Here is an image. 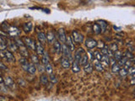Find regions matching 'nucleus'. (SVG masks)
<instances>
[{
	"label": "nucleus",
	"instance_id": "1",
	"mask_svg": "<svg viewBox=\"0 0 135 101\" xmlns=\"http://www.w3.org/2000/svg\"><path fill=\"white\" fill-rule=\"evenodd\" d=\"M22 40L24 41L25 45L26 46V47L30 49L32 51H36V41L33 40L32 39H30V37H26V36H24L22 37Z\"/></svg>",
	"mask_w": 135,
	"mask_h": 101
},
{
	"label": "nucleus",
	"instance_id": "2",
	"mask_svg": "<svg viewBox=\"0 0 135 101\" xmlns=\"http://www.w3.org/2000/svg\"><path fill=\"white\" fill-rule=\"evenodd\" d=\"M72 39H73L74 42H76V43H82L84 41V36L79 32L77 30H73L72 32Z\"/></svg>",
	"mask_w": 135,
	"mask_h": 101
},
{
	"label": "nucleus",
	"instance_id": "3",
	"mask_svg": "<svg viewBox=\"0 0 135 101\" xmlns=\"http://www.w3.org/2000/svg\"><path fill=\"white\" fill-rule=\"evenodd\" d=\"M7 33L9 36L11 37H14V38H16L19 36V29L15 27V26H9V28L7 30Z\"/></svg>",
	"mask_w": 135,
	"mask_h": 101
},
{
	"label": "nucleus",
	"instance_id": "4",
	"mask_svg": "<svg viewBox=\"0 0 135 101\" xmlns=\"http://www.w3.org/2000/svg\"><path fill=\"white\" fill-rule=\"evenodd\" d=\"M57 38H58L59 41H61L62 43H65L66 38H67V35H66V32L64 28H60L57 30Z\"/></svg>",
	"mask_w": 135,
	"mask_h": 101
},
{
	"label": "nucleus",
	"instance_id": "5",
	"mask_svg": "<svg viewBox=\"0 0 135 101\" xmlns=\"http://www.w3.org/2000/svg\"><path fill=\"white\" fill-rule=\"evenodd\" d=\"M62 50H63L62 53L64 54V57H67V58L69 60H72V54H71L72 51L68 49L67 46L65 45V43H63L62 44Z\"/></svg>",
	"mask_w": 135,
	"mask_h": 101
},
{
	"label": "nucleus",
	"instance_id": "6",
	"mask_svg": "<svg viewBox=\"0 0 135 101\" xmlns=\"http://www.w3.org/2000/svg\"><path fill=\"white\" fill-rule=\"evenodd\" d=\"M85 46L88 49H92L97 46V41L92 38H87L85 40Z\"/></svg>",
	"mask_w": 135,
	"mask_h": 101
},
{
	"label": "nucleus",
	"instance_id": "7",
	"mask_svg": "<svg viewBox=\"0 0 135 101\" xmlns=\"http://www.w3.org/2000/svg\"><path fill=\"white\" fill-rule=\"evenodd\" d=\"M36 51L37 55H38V56H41V57L45 53L44 47H43V45L41 42H39V41L36 42Z\"/></svg>",
	"mask_w": 135,
	"mask_h": 101
},
{
	"label": "nucleus",
	"instance_id": "8",
	"mask_svg": "<svg viewBox=\"0 0 135 101\" xmlns=\"http://www.w3.org/2000/svg\"><path fill=\"white\" fill-rule=\"evenodd\" d=\"M65 45L68 47V49L71 51H74V40L72 39V37L69 36H67V38H66V41H65Z\"/></svg>",
	"mask_w": 135,
	"mask_h": 101
},
{
	"label": "nucleus",
	"instance_id": "9",
	"mask_svg": "<svg viewBox=\"0 0 135 101\" xmlns=\"http://www.w3.org/2000/svg\"><path fill=\"white\" fill-rule=\"evenodd\" d=\"M97 24L100 26V30H101V33H105L106 30H107V27H108V24L107 21L105 20H102V19H100L97 21Z\"/></svg>",
	"mask_w": 135,
	"mask_h": 101
},
{
	"label": "nucleus",
	"instance_id": "10",
	"mask_svg": "<svg viewBox=\"0 0 135 101\" xmlns=\"http://www.w3.org/2000/svg\"><path fill=\"white\" fill-rule=\"evenodd\" d=\"M53 48H54V51L57 54H61L62 53V44L60 43L59 40H56L53 43Z\"/></svg>",
	"mask_w": 135,
	"mask_h": 101
},
{
	"label": "nucleus",
	"instance_id": "11",
	"mask_svg": "<svg viewBox=\"0 0 135 101\" xmlns=\"http://www.w3.org/2000/svg\"><path fill=\"white\" fill-rule=\"evenodd\" d=\"M4 85L6 86V87L11 88L14 87V84L13 78L11 77H9V76H7V77H4Z\"/></svg>",
	"mask_w": 135,
	"mask_h": 101
},
{
	"label": "nucleus",
	"instance_id": "12",
	"mask_svg": "<svg viewBox=\"0 0 135 101\" xmlns=\"http://www.w3.org/2000/svg\"><path fill=\"white\" fill-rule=\"evenodd\" d=\"M84 53H85V50L83 48H79L78 50L75 51V52H74V61L79 62V60Z\"/></svg>",
	"mask_w": 135,
	"mask_h": 101
},
{
	"label": "nucleus",
	"instance_id": "13",
	"mask_svg": "<svg viewBox=\"0 0 135 101\" xmlns=\"http://www.w3.org/2000/svg\"><path fill=\"white\" fill-rule=\"evenodd\" d=\"M19 53H20L21 56H23L24 57H29L30 54H29V51L27 50V47L26 46L24 45V46H19Z\"/></svg>",
	"mask_w": 135,
	"mask_h": 101
},
{
	"label": "nucleus",
	"instance_id": "14",
	"mask_svg": "<svg viewBox=\"0 0 135 101\" xmlns=\"http://www.w3.org/2000/svg\"><path fill=\"white\" fill-rule=\"evenodd\" d=\"M46 36H47V40L49 44H53L54 41L56 40V36L53 31H49V32L46 35Z\"/></svg>",
	"mask_w": 135,
	"mask_h": 101
},
{
	"label": "nucleus",
	"instance_id": "15",
	"mask_svg": "<svg viewBox=\"0 0 135 101\" xmlns=\"http://www.w3.org/2000/svg\"><path fill=\"white\" fill-rule=\"evenodd\" d=\"M8 49H9V51H11V52L19 50L18 46H17V44L14 40H9V41L8 42Z\"/></svg>",
	"mask_w": 135,
	"mask_h": 101
},
{
	"label": "nucleus",
	"instance_id": "16",
	"mask_svg": "<svg viewBox=\"0 0 135 101\" xmlns=\"http://www.w3.org/2000/svg\"><path fill=\"white\" fill-rule=\"evenodd\" d=\"M61 65H62V67L64 68H65V69L69 68H70V66H71L70 60H69V59H68L67 57H62V59H61Z\"/></svg>",
	"mask_w": 135,
	"mask_h": 101
},
{
	"label": "nucleus",
	"instance_id": "17",
	"mask_svg": "<svg viewBox=\"0 0 135 101\" xmlns=\"http://www.w3.org/2000/svg\"><path fill=\"white\" fill-rule=\"evenodd\" d=\"M93 64H94V67L95 68H96V71L98 72H103V70H104V68H103V67L101 66V64H100V61H98L97 59L95 58L93 60Z\"/></svg>",
	"mask_w": 135,
	"mask_h": 101
},
{
	"label": "nucleus",
	"instance_id": "18",
	"mask_svg": "<svg viewBox=\"0 0 135 101\" xmlns=\"http://www.w3.org/2000/svg\"><path fill=\"white\" fill-rule=\"evenodd\" d=\"M32 28H33V25L31 22H27V23H25L23 25V30L25 33H29L32 30Z\"/></svg>",
	"mask_w": 135,
	"mask_h": 101
},
{
	"label": "nucleus",
	"instance_id": "19",
	"mask_svg": "<svg viewBox=\"0 0 135 101\" xmlns=\"http://www.w3.org/2000/svg\"><path fill=\"white\" fill-rule=\"evenodd\" d=\"M37 39H38V41L41 42L42 45L46 44V42H47V36L43 32H39L37 34Z\"/></svg>",
	"mask_w": 135,
	"mask_h": 101
},
{
	"label": "nucleus",
	"instance_id": "20",
	"mask_svg": "<svg viewBox=\"0 0 135 101\" xmlns=\"http://www.w3.org/2000/svg\"><path fill=\"white\" fill-rule=\"evenodd\" d=\"M4 54H5V58L7 59V61H8V62H14V55L13 53L11 52L10 51H7V50H5L4 51Z\"/></svg>",
	"mask_w": 135,
	"mask_h": 101
},
{
	"label": "nucleus",
	"instance_id": "21",
	"mask_svg": "<svg viewBox=\"0 0 135 101\" xmlns=\"http://www.w3.org/2000/svg\"><path fill=\"white\" fill-rule=\"evenodd\" d=\"M72 71H73V73H79V72L80 71L79 63L78 62H76V61H74V60L73 63H72Z\"/></svg>",
	"mask_w": 135,
	"mask_h": 101
},
{
	"label": "nucleus",
	"instance_id": "22",
	"mask_svg": "<svg viewBox=\"0 0 135 101\" xmlns=\"http://www.w3.org/2000/svg\"><path fill=\"white\" fill-rule=\"evenodd\" d=\"M88 55H87V53H84L82 55V57H81V58H80V60H79V66H85L86 63L88 62Z\"/></svg>",
	"mask_w": 135,
	"mask_h": 101
},
{
	"label": "nucleus",
	"instance_id": "23",
	"mask_svg": "<svg viewBox=\"0 0 135 101\" xmlns=\"http://www.w3.org/2000/svg\"><path fill=\"white\" fill-rule=\"evenodd\" d=\"M40 81H41V83H42L43 85H47L48 82H49V77L47 76V74H41V77H40Z\"/></svg>",
	"mask_w": 135,
	"mask_h": 101
},
{
	"label": "nucleus",
	"instance_id": "24",
	"mask_svg": "<svg viewBox=\"0 0 135 101\" xmlns=\"http://www.w3.org/2000/svg\"><path fill=\"white\" fill-rule=\"evenodd\" d=\"M84 70L86 73H91L93 72V66L91 63L87 62L86 64L84 66Z\"/></svg>",
	"mask_w": 135,
	"mask_h": 101
},
{
	"label": "nucleus",
	"instance_id": "25",
	"mask_svg": "<svg viewBox=\"0 0 135 101\" xmlns=\"http://www.w3.org/2000/svg\"><path fill=\"white\" fill-rule=\"evenodd\" d=\"M36 72V67L34 63H30L27 70V73H29L30 74H35Z\"/></svg>",
	"mask_w": 135,
	"mask_h": 101
},
{
	"label": "nucleus",
	"instance_id": "26",
	"mask_svg": "<svg viewBox=\"0 0 135 101\" xmlns=\"http://www.w3.org/2000/svg\"><path fill=\"white\" fill-rule=\"evenodd\" d=\"M41 63L43 65H47L49 63V56L47 52H45L41 56Z\"/></svg>",
	"mask_w": 135,
	"mask_h": 101
},
{
	"label": "nucleus",
	"instance_id": "27",
	"mask_svg": "<svg viewBox=\"0 0 135 101\" xmlns=\"http://www.w3.org/2000/svg\"><path fill=\"white\" fill-rule=\"evenodd\" d=\"M113 57H114V58L116 59V61H119L123 57V53L122 52V51L117 50V51H115V52L113 53Z\"/></svg>",
	"mask_w": 135,
	"mask_h": 101
},
{
	"label": "nucleus",
	"instance_id": "28",
	"mask_svg": "<svg viewBox=\"0 0 135 101\" xmlns=\"http://www.w3.org/2000/svg\"><path fill=\"white\" fill-rule=\"evenodd\" d=\"M30 60H31V62H32V63H34L35 65H37V64H39V63H40L38 57H37L36 55H35V54L30 55Z\"/></svg>",
	"mask_w": 135,
	"mask_h": 101
},
{
	"label": "nucleus",
	"instance_id": "29",
	"mask_svg": "<svg viewBox=\"0 0 135 101\" xmlns=\"http://www.w3.org/2000/svg\"><path fill=\"white\" fill-rule=\"evenodd\" d=\"M45 69H46V73H47V74H53V67H51V65L50 64V63H48V64L45 65Z\"/></svg>",
	"mask_w": 135,
	"mask_h": 101
},
{
	"label": "nucleus",
	"instance_id": "30",
	"mask_svg": "<svg viewBox=\"0 0 135 101\" xmlns=\"http://www.w3.org/2000/svg\"><path fill=\"white\" fill-rule=\"evenodd\" d=\"M128 60V57H124L123 56L121 59H120L119 61H117V64L119 65V67L121 68V67H123L124 66V64H125V62H127V61Z\"/></svg>",
	"mask_w": 135,
	"mask_h": 101
},
{
	"label": "nucleus",
	"instance_id": "31",
	"mask_svg": "<svg viewBox=\"0 0 135 101\" xmlns=\"http://www.w3.org/2000/svg\"><path fill=\"white\" fill-rule=\"evenodd\" d=\"M120 69H121V68L119 67V65L117 63L111 66V72H112V73H117L120 71Z\"/></svg>",
	"mask_w": 135,
	"mask_h": 101
},
{
	"label": "nucleus",
	"instance_id": "32",
	"mask_svg": "<svg viewBox=\"0 0 135 101\" xmlns=\"http://www.w3.org/2000/svg\"><path fill=\"white\" fill-rule=\"evenodd\" d=\"M93 31H94V33L96 34V35H98V34H100V32H101V30H100V26L98 25V24H97V23L93 25Z\"/></svg>",
	"mask_w": 135,
	"mask_h": 101
},
{
	"label": "nucleus",
	"instance_id": "33",
	"mask_svg": "<svg viewBox=\"0 0 135 101\" xmlns=\"http://www.w3.org/2000/svg\"><path fill=\"white\" fill-rule=\"evenodd\" d=\"M117 50H118V47H117V43H111V44L110 45V51H111L112 53H114L115 51H117Z\"/></svg>",
	"mask_w": 135,
	"mask_h": 101
},
{
	"label": "nucleus",
	"instance_id": "34",
	"mask_svg": "<svg viewBox=\"0 0 135 101\" xmlns=\"http://www.w3.org/2000/svg\"><path fill=\"white\" fill-rule=\"evenodd\" d=\"M118 73H119V75H120V76H121L122 77H125L126 76H128V70H126V69H124L123 68L120 69V71L118 72Z\"/></svg>",
	"mask_w": 135,
	"mask_h": 101
},
{
	"label": "nucleus",
	"instance_id": "35",
	"mask_svg": "<svg viewBox=\"0 0 135 101\" xmlns=\"http://www.w3.org/2000/svg\"><path fill=\"white\" fill-rule=\"evenodd\" d=\"M94 55H95V58L97 59L98 61H100V62L102 60L103 55H102L101 52H100V51H96V52L94 53Z\"/></svg>",
	"mask_w": 135,
	"mask_h": 101
},
{
	"label": "nucleus",
	"instance_id": "36",
	"mask_svg": "<svg viewBox=\"0 0 135 101\" xmlns=\"http://www.w3.org/2000/svg\"><path fill=\"white\" fill-rule=\"evenodd\" d=\"M37 69H38V71L40 73H41L43 74L44 72H46V69H45V65H43L42 63H39V64H37Z\"/></svg>",
	"mask_w": 135,
	"mask_h": 101
},
{
	"label": "nucleus",
	"instance_id": "37",
	"mask_svg": "<svg viewBox=\"0 0 135 101\" xmlns=\"http://www.w3.org/2000/svg\"><path fill=\"white\" fill-rule=\"evenodd\" d=\"M49 81L51 82V83H53V84H55V83H57V77H56L55 75L51 74L50 76H49Z\"/></svg>",
	"mask_w": 135,
	"mask_h": 101
},
{
	"label": "nucleus",
	"instance_id": "38",
	"mask_svg": "<svg viewBox=\"0 0 135 101\" xmlns=\"http://www.w3.org/2000/svg\"><path fill=\"white\" fill-rule=\"evenodd\" d=\"M123 56L124 57H128V59H131V58H133V57H134V56L133 54H132L130 51H125L124 53H123Z\"/></svg>",
	"mask_w": 135,
	"mask_h": 101
},
{
	"label": "nucleus",
	"instance_id": "39",
	"mask_svg": "<svg viewBox=\"0 0 135 101\" xmlns=\"http://www.w3.org/2000/svg\"><path fill=\"white\" fill-rule=\"evenodd\" d=\"M128 75H132V74L135 73V64L132 68H130L128 69Z\"/></svg>",
	"mask_w": 135,
	"mask_h": 101
},
{
	"label": "nucleus",
	"instance_id": "40",
	"mask_svg": "<svg viewBox=\"0 0 135 101\" xmlns=\"http://www.w3.org/2000/svg\"><path fill=\"white\" fill-rule=\"evenodd\" d=\"M105 46H106V45H105V43L103 42V41H101V40H100V41L97 42V46H96V47H98L99 48L103 49V48L105 47Z\"/></svg>",
	"mask_w": 135,
	"mask_h": 101
},
{
	"label": "nucleus",
	"instance_id": "41",
	"mask_svg": "<svg viewBox=\"0 0 135 101\" xmlns=\"http://www.w3.org/2000/svg\"><path fill=\"white\" fill-rule=\"evenodd\" d=\"M0 36H2L3 38H7L8 33L4 30H0Z\"/></svg>",
	"mask_w": 135,
	"mask_h": 101
},
{
	"label": "nucleus",
	"instance_id": "42",
	"mask_svg": "<svg viewBox=\"0 0 135 101\" xmlns=\"http://www.w3.org/2000/svg\"><path fill=\"white\" fill-rule=\"evenodd\" d=\"M116 59L114 58V57H110V64L111 66H113L114 64H116Z\"/></svg>",
	"mask_w": 135,
	"mask_h": 101
},
{
	"label": "nucleus",
	"instance_id": "43",
	"mask_svg": "<svg viewBox=\"0 0 135 101\" xmlns=\"http://www.w3.org/2000/svg\"><path fill=\"white\" fill-rule=\"evenodd\" d=\"M0 58H5V54H4V51L0 50Z\"/></svg>",
	"mask_w": 135,
	"mask_h": 101
},
{
	"label": "nucleus",
	"instance_id": "44",
	"mask_svg": "<svg viewBox=\"0 0 135 101\" xmlns=\"http://www.w3.org/2000/svg\"><path fill=\"white\" fill-rule=\"evenodd\" d=\"M113 29H114V30H118V31L121 30V28H120V27H117V26H115V25L113 26Z\"/></svg>",
	"mask_w": 135,
	"mask_h": 101
},
{
	"label": "nucleus",
	"instance_id": "45",
	"mask_svg": "<svg viewBox=\"0 0 135 101\" xmlns=\"http://www.w3.org/2000/svg\"><path fill=\"white\" fill-rule=\"evenodd\" d=\"M3 83H4V77L0 76V84H3Z\"/></svg>",
	"mask_w": 135,
	"mask_h": 101
},
{
	"label": "nucleus",
	"instance_id": "46",
	"mask_svg": "<svg viewBox=\"0 0 135 101\" xmlns=\"http://www.w3.org/2000/svg\"><path fill=\"white\" fill-rule=\"evenodd\" d=\"M131 77H132V79H133V78H135V73H133V74H132V75H131Z\"/></svg>",
	"mask_w": 135,
	"mask_h": 101
},
{
	"label": "nucleus",
	"instance_id": "47",
	"mask_svg": "<svg viewBox=\"0 0 135 101\" xmlns=\"http://www.w3.org/2000/svg\"><path fill=\"white\" fill-rule=\"evenodd\" d=\"M4 99V97H2L1 95H0V99Z\"/></svg>",
	"mask_w": 135,
	"mask_h": 101
},
{
	"label": "nucleus",
	"instance_id": "48",
	"mask_svg": "<svg viewBox=\"0 0 135 101\" xmlns=\"http://www.w3.org/2000/svg\"><path fill=\"white\" fill-rule=\"evenodd\" d=\"M134 95H135V89H134Z\"/></svg>",
	"mask_w": 135,
	"mask_h": 101
}]
</instances>
